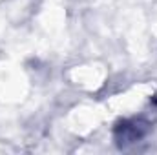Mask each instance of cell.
<instances>
[{
	"instance_id": "1",
	"label": "cell",
	"mask_w": 157,
	"mask_h": 155,
	"mask_svg": "<svg viewBox=\"0 0 157 155\" xmlns=\"http://www.w3.org/2000/svg\"><path fill=\"white\" fill-rule=\"evenodd\" d=\"M150 130V122L144 119H128V120H121L117 122L115 130H113V137L117 141L121 148L133 144L137 141H141Z\"/></svg>"
}]
</instances>
